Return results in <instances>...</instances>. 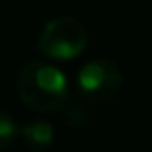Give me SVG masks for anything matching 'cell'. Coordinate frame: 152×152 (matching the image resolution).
Returning <instances> with one entry per match:
<instances>
[{"label": "cell", "mask_w": 152, "mask_h": 152, "mask_svg": "<svg viewBox=\"0 0 152 152\" xmlns=\"http://www.w3.org/2000/svg\"><path fill=\"white\" fill-rule=\"evenodd\" d=\"M16 94L34 112H58L69 103V83L58 67L45 61H27L16 72Z\"/></svg>", "instance_id": "6da1fadb"}, {"label": "cell", "mask_w": 152, "mask_h": 152, "mask_svg": "<svg viewBox=\"0 0 152 152\" xmlns=\"http://www.w3.org/2000/svg\"><path fill=\"white\" fill-rule=\"evenodd\" d=\"M87 40H90V34L78 18L58 16L40 29L36 52L52 61H72L85 52Z\"/></svg>", "instance_id": "7a4b0ae2"}, {"label": "cell", "mask_w": 152, "mask_h": 152, "mask_svg": "<svg viewBox=\"0 0 152 152\" xmlns=\"http://www.w3.org/2000/svg\"><path fill=\"white\" fill-rule=\"evenodd\" d=\"M123 85V74L114 63L105 58L90 61L76 74V90L78 99L90 105H103L119 94Z\"/></svg>", "instance_id": "3957f363"}, {"label": "cell", "mask_w": 152, "mask_h": 152, "mask_svg": "<svg viewBox=\"0 0 152 152\" xmlns=\"http://www.w3.org/2000/svg\"><path fill=\"white\" fill-rule=\"evenodd\" d=\"M54 137H56V130H54V125L49 123V121L31 119L20 128L18 139H23V143L31 152H43L54 143Z\"/></svg>", "instance_id": "277c9868"}, {"label": "cell", "mask_w": 152, "mask_h": 152, "mask_svg": "<svg viewBox=\"0 0 152 152\" xmlns=\"http://www.w3.org/2000/svg\"><path fill=\"white\" fill-rule=\"evenodd\" d=\"M87 105H90V103H85V101L67 103L65 107H63L67 125H74V128H83V125H90V121H92V112H90V107H87Z\"/></svg>", "instance_id": "5b68a950"}, {"label": "cell", "mask_w": 152, "mask_h": 152, "mask_svg": "<svg viewBox=\"0 0 152 152\" xmlns=\"http://www.w3.org/2000/svg\"><path fill=\"white\" fill-rule=\"evenodd\" d=\"M20 137V128L14 121V116L7 112H0V152L14 145V141Z\"/></svg>", "instance_id": "8992f818"}]
</instances>
